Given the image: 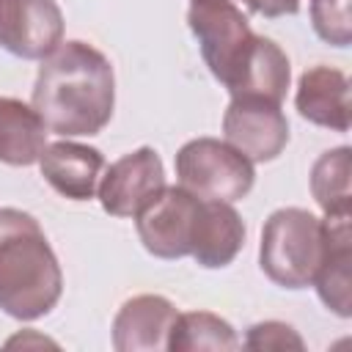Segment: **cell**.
Wrapping results in <instances>:
<instances>
[{"mask_svg":"<svg viewBox=\"0 0 352 352\" xmlns=\"http://www.w3.org/2000/svg\"><path fill=\"white\" fill-rule=\"evenodd\" d=\"M198 195L179 187H162V192L146 204L138 220V236L143 248L157 258H184L192 250V234L201 212Z\"/></svg>","mask_w":352,"mask_h":352,"instance_id":"6","label":"cell"},{"mask_svg":"<svg viewBox=\"0 0 352 352\" xmlns=\"http://www.w3.org/2000/svg\"><path fill=\"white\" fill-rule=\"evenodd\" d=\"M302 0H245V6L261 16H286V14H297Z\"/></svg>","mask_w":352,"mask_h":352,"instance_id":"21","label":"cell"},{"mask_svg":"<svg viewBox=\"0 0 352 352\" xmlns=\"http://www.w3.org/2000/svg\"><path fill=\"white\" fill-rule=\"evenodd\" d=\"M38 168L55 192H60L69 201H88L96 192L99 176L104 170V157L94 146L58 140L44 146Z\"/></svg>","mask_w":352,"mask_h":352,"instance_id":"11","label":"cell"},{"mask_svg":"<svg viewBox=\"0 0 352 352\" xmlns=\"http://www.w3.org/2000/svg\"><path fill=\"white\" fill-rule=\"evenodd\" d=\"M352 0H311V22L322 41L349 47L352 41Z\"/></svg>","mask_w":352,"mask_h":352,"instance_id":"19","label":"cell"},{"mask_svg":"<svg viewBox=\"0 0 352 352\" xmlns=\"http://www.w3.org/2000/svg\"><path fill=\"white\" fill-rule=\"evenodd\" d=\"M223 135L228 146L250 162H270L289 143V121L278 102L261 96H231L223 116Z\"/></svg>","mask_w":352,"mask_h":352,"instance_id":"7","label":"cell"},{"mask_svg":"<svg viewBox=\"0 0 352 352\" xmlns=\"http://www.w3.org/2000/svg\"><path fill=\"white\" fill-rule=\"evenodd\" d=\"M294 104L300 116L316 126L346 132L349 129V80L341 69L314 66L300 74Z\"/></svg>","mask_w":352,"mask_h":352,"instance_id":"12","label":"cell"},{"mask_svg":"<svg viewBox=\"0 0 352 352\" xmlns=\"http://www.w3.org/2000/svg\"><path fill=\"white\" fill-rule=\"evenodd\" d=\"M63 41L55 0H0V47L25 60H44Z\"/></svg>","mask_w":352,"mask_h":352,"instance_id":"9","label":"cell"},{"mask_svg":"<svg viewBox=\"0 0 352 352\" xmlns=\"http://www.w3.org/2000/svg\"><path fill=\"white\" fill-rule=\"evenodd\" d=\"M176 305L162 294L129 297L113 319V346L118 352L168 349V336L176 322Z\"/></svg>","mask_w":352,"mask_h":352,"instance_id":"10","label":"cell"},{"mask_svg":"<svg viewBox=\"0 0 352 352\" xmlns=\"http://www.w3.org/2000/svg\"><path fill=\"white\" fill-rule=\"evenodd\" d=\"M349 146L330 148L311 168V195L324 212V217L349 214Z\"/></svg>","mask_w":352,"mask_h":352,"instance_id":"18","label":"cell"},{"mask_svg":"<svg viewBox=\"0 0 352 352\" xmlns=\"http://www.w3.org/2000/svg\"><path fill=\"white\" fill-rule=\"evenodd\" d=\"M289 80H292V69H289L286 52L272 38L258 36L236 85L228 94L231 96H261V99L280 104L289 91Z\"/></svg>","mask_w":352,"mask_h":352,"instance_id":"16","label":"cell"},{"mask_svg":"<svg viewBox=\"0 0 352 352\" xmlns=\"http://www.w3.org/2000/svg\"><path fill=\"white\" fill-rule=\"evenodd\" d=\"M248 349H302V338L286 322H258L245 336Z\"/></svg>","mask_w":352,"mask_h":352,"instance_id":"20","label":"cell"},{"mask_svg":"<svg viewBox=\"0 0 352 352\" xmlns=\"http://www.w3.org/2000/svg\"><path fill=\"white\" fill-rule=\"evenodd\" d=\"M176 176L184 190L206 201H239L253 190V162L217 138L187 140L176 151Z\"/></svg>","mask_w":352,"mask_h":352,"instance_id":"5","label":"cell"},{"mask_svg":"<svg viewBox=\"0 0 352 352\" xmlns=\"http://www.w3.org/2000/svg\"><path fill=\"white\" fill-rule=\"evenodd\" d=\"M245 223L239 212L226 204V201H201L195 234H192V250L190 256L206 267V270H220L228 267L236 253L245 245Z\"/></svg>","mask_w":352,"mask_h":352,"instance_id":"13","label":"cell"},{"mask_svg":"<svg viewBox=\"0 0 352 352\" xmlns=\"http://www.w3.org/2000/svg\"><path fill=\"white\" fill-rule=\"evenodd\" d=\"M327 250V223L300 206L275 209L261 228V272L283 289L314 283Z\"/></svg>","mask_w":352,"mask_h":352,"instance_id":"3","label":"cell"},{"mask_svg":"<svg viewBox=\"0 0 352 352\" xmlns=\"http://www.w3.org/2000/svg\"><path fill=\"white\" fill-rule=\"evenodd\" d=\"M187 25L198 38L204 63L231 91L258 38L248 16L231 0H192Z\"/></svg>","mask_w":352,"mask_h":352,"instance_id":"4","label":"cell"},{"mask_svg":"<svg viewBox=\"0 0 352 352\" xmlns=\"http://www.w3.org/2000/svg\"><path fill=\"white\" fill-rule=\"evenodd\" d=\"M165 187V168L151 146H140L116 160L99 184L102 209L113 217H135Z\"/></svg>","mask_w":352,"mask_h":352,"instance_id":"8","label":"cell"},{"mask_svg":"<svg viewBox=\"0 0 352 352\" xmlns=\"http://www.w3.org/2000/svg\"><path fill=\"white\" fill-rule=\"evenodd\" d=\"M239 346V338L234 327L209 311H187L179 314L170 336H168V349L170 352H231Z\"/></svg>","mask_w":352,"mask_h":352,"instance_id":"17","label":"cell"},{"mask_svg":"<svg viewBox=\"0 0 352 352\" xmlns=\"http://www.w3.org/2000/svg\"><path fill=\"white\" fill-rule=\"evenodd\" d=\"M327 223V250L322 267L311 286H316L319 300L338 316L352 314V236H349V214H330Z\"/></svg>","mask_w":352,"mask_h":352,"instance_id":"14","label":"cell"},{"mask_svg":"<svg viewBox=\"0 0 352 352\" xmlns=\"http://www.w3.org/2000/svg\"><path fill=\"white\" fill-rule=\"evenodd\" d=\"M63 294V272L38 220L0 206V308L33 322L47 316Z\"/></svg>","mask_w":352,"mask_h":352,"instance_id":"2","label":"cell"},{"mask_svg":"<svg viewBox=\"0 0 352 352\" xmlns=\"http://www.w3.org/2000/svg\"><path fill=\"white\" fill-rule=\"evenodd\" d=\"M47 124L33 110L14 96H0V162L6 165H33L47 146Z\"/></svg>","mask_w":352,"mask_h":352,"instance_id":"15","label":"cell"},{"mask_svg":"<svg viewBox=\"0 0 352 352\" xmlns=\"http://www.w3.org/2000/svg\"><path fill=\"white\" fill-rule=\"evenodd\" d=\"M116 107V74L104 52L85 41H60L33 85V110L60 138L99 135Z\"/></svg>","mask_w":352,"mask_h":352,"instance_id":"1","label":"cell"}]
</instances>
